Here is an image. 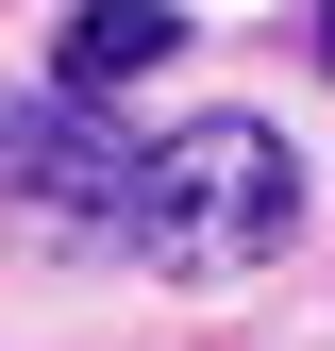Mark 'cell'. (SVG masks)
<instances>
[{"label": "cell", "instance_id": "obj_3", "mask_svg": "<svg viewBox=\"0 0 335 351\" xmlns=\"http://www.w3.org/2000/svg\"><path fill=\"white\" fill-rule=\"evenodd\" d=\"M168 51H185V17H168V0H67L51 84H67V101H117V84H151Z\"/></svg>", "mask_w": 335, "mask_h": 351}, {"label": "cell", "instance_id": "obj_1", "mask_svg": "<svg viewBox=\"0 0 335 351\" xmlns=\"http://www.w3.org/2000/svg\"><path fill=\"white\" fill-rule=\"evenodd\" d=\"M285 234H302V151H285L268 117H185V134L135 167V251L168 285H235V268H268Z\"/></svg>", "mask_w": 335, "mask_h": 351}, {"label": "cell", "instance_id": "obj_4", "mask_svg": "<svg viewBox=\"0 0 335 351\" xmlns=\"http://www.w3.org/2000/svg\"><path fill=\"white\" fill-rule=\"evenodd\" d=\"M319 67H335V0H319Z\"/></svg>", "mask_w": 335, "mask_h": 351}, {"label": "cell", "instance_id": "obj_2", "mask_svg": "<svg viewBox=\"0 0 335 351\" xmlns=\"http://www.w3.org/2000/svg\"><path fill=\"white\" fill-rule=\"evenodd\" d=\"M0 201H17L34 251H135V151H117L84 101L0 117Z\"/></svg>", "mask_w": 335, "mask_h": 351}]
</instances>
